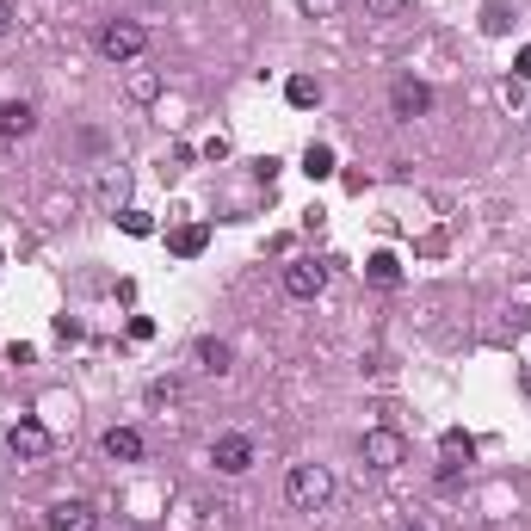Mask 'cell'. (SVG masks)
I'll use <instances>...</instances> for the list:
<instances>
[{
	"mask_svg": "<svg viewBox=\"0 0 531 531\" xmlns=\"http://www.w3.org/2000/svg\"><path fill=\"white\" fill-rule=\"evenodd\" d=\"M130 93H136V99H155V93H161V75H136Z\"/></svg>",
	"mask_w": 531,
	"mask_h": 531,
	"instance_id": "22",
	"label": "cell"
},
{
	"mask_svg": "<svg viewBox=\"0 0 531 531\" xmlns=\"http://www.w3.org/2000/svg\"><path fill=\"white\" fill-rule=\"evenodd\" d=\"M402 531H427V525H402Z\"/></svg>",
	"mask_w": 531,
	"mask_h": 531,
	"instance_id": "25",
	"label": "cell"
},
{
	"mask_svg": "<svg viewBox=\"0 0 531 531\" xmlns=\"http://www.w3.org/2000/svg\"><path fill=\"white\" fill-rule=\"evenodd\" d=\"M365 272H371V285H383V291H389V285H402V260H396V254H371Z\"/></svg>",
	"mask_w": 531,
	"mask_h": 531,
	"instance_id": "13",
	"label": "cell"
},
{
	"mask_svg": "<svg viewBox=\"0 0 531 531\" xmlns=\"http://www.w3.org/2000/svg\"><path fill=\"white\" fill-rule=\"evenodd\" d=\"M118 229H124V235H155L149 210H118Z\"/></svg>",
	"mask_w": 531,
	"mask_h": 531,
	"instance_id": "17",
	"label": "cell"
},
{
	"mask_svg": "<svg viewBox=\"0 0 531 531\" xmlns=\"http://www.w3.org/2000/svg\"><path fill=\"white\" fill-rule=\"evenodd\" d=\"M402 457H408V439L402 433H389V427H371L365 433V464L371 470H396Z\"/></svg>",
	"mask_w": 531,
	"mask_h": 531,
	"instance_id": "7",
	"label": "cell"
},
{
	"mask_svg": "<svg viewBox=\"0 0 531 531\" xmlns=\"http://www.w3.org/2000/svg\"><path fill=\"white\" fill-rule=\"evenodd\" d=\"M143 50H149V31L136 25V19H105L99 25V56L105 62H136Z\"/></svg>",
	"mask_w": 531,
	"mask_h": 531,
	"instance_id": "2",
	"label": "cell"
},
{
	"mask_svg": "<svg viewBox=\"0 0 531 531\" xmlns=\"http://www.w3.org/2000/svg\"><path fill=\"white\" fill-rule=\"evenodd\" d=\"M297 7H303L309 19H334V13L346 7V0H297Z\"/></svg>",
	"mask_w": 531,
	"mask_h": 531,
	"instance_id": "20",
	"label": "cell"
},
{
	"mask_svg": "<svg viewBox=\"0 0 531 531\" xmlns=\"http://www.w3.org/2000/svg\"><path fill=\"white\" fill-rule=\"evenodd\" d=\"M303 173H309V180H328V173H334V149L328 143H309L303 149Z\"/></svg>",
	"mask_w": 531,
	"mask_h": 531,
	"instance_id": "15",
	"label": "cell"
},
{
	"mask_svg": "<svg viewBox=\"0 0 531 531\" xmlns=\"http://www.w3.org/2000/svg\"><path fill=\"white\" fill-rule=\"evenodd\" d=\"M513 75H519V81H531V44H525V50L513 56Z\"/></svg>",
	"mask_w": 531,
	"mask_h": 531,
	"instance_id": "23",
	"label": "cell"
},
{
	"mask_svg": "<svg viewBox=\"0 0 531 531\" xmlns=\"http://www.w3.org/2000/svg\"><path fill=\"white\" fill-rule=\"evenodd\" d=\"M285 291H291L297 303L322 297V291H328V266H322V260H291V266H285Z\"/></svg>",
	"mask_w": 531,
	"mask_h": 531,
	"instance_id": "6",
	"label": "cell"
},
{
	"mask_svg": "<svg viewBox=\"0 0 531 531\" xmlns=\"http://www.w3.org/2000/svg\"><path fill=\"white\" fill-rule=\"evenodd\" d=\"M38 130V112H31V99H0V143H19V136Z\"/></svg>",
	"mask_w": 531,
	"mask_h": 531,
	"instance_id": "8",
	"label": "cell"
},
{
	"mask_svg": "<svg viewBox=\"0 0 531 531\" xmlns=\"http://www.w3.org/2000/svg\"><path fill=\"white\" fill-rule=\"evenodd\" d=\"M93 525H99L93 501H56L50 507V531H93Z\"/></svg>",
	"mask_w": 531,
	"mask_h": 531,
	"instance_id": "9",
	"label": "cell"
},
{
	"mask_svg": "<svg viewBox=\"0 0 531 531\" xmlns=\"http://www.w3.org/2000/svg\"><path fill=\"white\" fill-rule=\"evenodd\" d=\"M7 25H13V7H7V0H0V38H7Z\"/></svg>",
	"mask_w": 531,
	"mask_h": 531,
	"instance_id": "24",
	"label": "cell"
},
{
	"mask_svg": "<svg viewBox=\"0 0 531 531\" xmlns=\"http://www.w3.org/2000/svg\"><path fill=\"white\" fill-rule=\"evenodd\" d=\"M389 112H396V118H427V112H433V87L414 81V75L389 81Z\"/></svg>",
	"mask_w": 531,
	"mask_h": 531,
	"instance_id": "4",
	"label": "cell"
},
{
	"mask_svg": "<svg viewBox=\"0 0 531 531\" xmlns=\"http://www.w3.org/2000/svg\"><path fill=\"white\" fill-rule=\"evenodd\" d=\"M408 7H414V0H365V13H371V19H402Z\"/></svg>",
	"mask_w": 531,
	"mask_h": 531,
	"instance_id": "19",
	"label": "cell"
},
{
	"mask_svg": "<svg viewBox=\"0 0 531 531\" xmlns=\"http://www.w3.org/2000/svg\"><path fill=\"white\" fill-rule=\"evenodd\" d=\"M285 99L291 105H322V81H315V75H291L285 81Z\"/></svg>",
	"mask_w": 531,
	"mask_h": 531,
	"instance_id": "14",
	"label": "cell"
},
{
	"mask_svg": "<svg viewBox=\"0 0 531 531\" xmlns=\"http://www.w3.org/2000/svg\"><path fill=\"white\" fill-rule=\"evenodd\" d=\"M50 427H44V420H13V427H7V451L19 457V464H44V457H50Z\"/></svg>",
	"mask_w": 531,
	"mask_h": 531,
	"instance_id": "3",
	"label": "cell"
},
{
	"mask_svg": "<svg viewBox=\"0 0 531 531\" xmlns=\"http://www.w3.org/2000/svg\"><path fill=\"white\" fill-rule=\"evenodd\" d=\"M118 192H124V167H118V173H105V180H99V198L112 204V210H118Z\"/></svg>",
	"mask_w": 531,
	"mask_h": 531,
	"instance_id": "21",
	"label": "cell"
},
{
	"mask_svg": "<svg viewBox=\"0 0 531 531\" xmlns=\"http://www.w3.org/2000/svg\"><path fill=\"white\" fill-rule=\"evenodd\" d=\"M210 464H217L223 476H247V470H254V439H247V433H223L217 445H210Z\"/></svg>",
	"mask_w": 531,
	"mask_h": 531,
	"instance_id": "5",
	"label": "cell"
},
{
	"mask_svg": "<svg viewBox=\"0 0 531 531\" xmlns=\"http://www.w3.org/2000/svg\"><path fill=\"white\" fill-rule=\"evenodd\" d=\"M198 365H204L210 377H223V371H229V346H223V340H198Z\"/></svg>",
	"mask_w": 531,
	"mask_h": 531,
	"instance_id": "16",
	"label": "cell"
},
{
	"mask_svg": "<svg viewBox=\"0 0 531 531\" xmlns=\"http://www.w3.org/2000/svg\"><path fill=\"white\" fill-rule=\"evenodd\" d=\"M99 451L112 457V464H136V457H143V433H136V427H112L99 439Z\"/></svg>",
	"mask_w": 531,
	"mask_h": 531,
	"instance_id": "10",
	"label": "cell"
},
{
	"mask_svg": "<svg viewBox=\"0 0 531 531\" xmlns=\"http://www.w3.org/2000/svg\"><path fill=\"white\" fill-rule=\"evenodd\" d=\"M204 247H210V229L204 223H180V229L167 235V254H180V260H198Z\"/></svg>",
	"mask_w": 531,
	"mask_h": 531,
	"instance_id": "11",
	"label": "cell"
},
{
	"mask_svg": "<svg viewBox=\"0 0 531 531\" xmlns=\"http://www.w3.org/2000/svg\"><path fill=\"white\" fill-rule=\"evenodd\" d=\"M149 402H155V408H173V402H180V383H173V377H155V383H149Z\"/></svg>",
	"mask_w": 531,
	"mask_h": 531,
	"instance_id": "18",
	"label": "cell"
},
{
	"mask_svg": "<svg viewBox=\"0 0 531 531\" xmlns=\"http://www.w3.org/2000/svg\"><path fill=\"white\" fill-rule=\"evenodd\" d=\"M439 451H445V482L457 476V464H470V457H476V439L464 433V427H451L445 439H439Z\"/></svg>",
	"mask_w": 531,
	"mask_h": 531,
	"instance_id": "12",
	"label": "cell"
},
{
	"mask_svg": "<svg viewBox=\"0 0 531 531\" xmlns=\"http://www.w3.org/2000/svg\"><path fill=\"white\" fill-rule=\"evenodd\" d=\"M328 494H334V476H328V464H297V470L285 476V501H291L297 513L328 507Z\"/></svg>",
	"mask_w": 531,
	"mask_h": 531,
	"instance_id": "1",
	"label": "cell"
}]
</instances>
